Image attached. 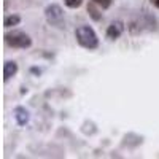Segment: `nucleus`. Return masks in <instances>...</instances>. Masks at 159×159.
<instances>
[{
	"instance_id": "obj_11",
	"label": "nucleus",
	"mask_w": 159,
	"mask_h": 159,
	"mask_svg": "<svg viewBox=\"0 0 159 159\" xmlns=\"http://www.w3.org/2000/svg\"><path fill=\"white\" fill-rule=\"evenodd\" d=\"M94 3H97L100 8H103V10H107V8H110V5H111V2L113 0H92Z\"/></svg>"
},
{
	"instance_id": "obj_1",
	"label": "nucleus",
	"mask_w": 159,
	"mask_h": 159,
	"mask_svg": "<svg viewBox=\"0 0 159 159\" xmlns=\"http://www.w3.org/2000/svg\"><path fill=\"white\" fill-rule=\"evenodd\" d=\"M75 38H76V43L89 51H94L99 48V37L96 34V30L91 27V25H80L75 30Z\"/></svg>"
},
{
	"instance_id": "obj_2",
	"label": "nucleus",
	"mask_w": 159,
	"mask_h": 159,
	"mask_svg": "<svg viewBox=\"0 0 159 159\" xmlns=\"http://www.w3.org/2000/svg\"><path fill=\"white\" fill-rule=\"evenodd\" d=\"M154 22H159L154 16L151 15H142L139 18H134L129 25H127V29L132 35H139V34H143V32H151V30H156L154 27Z\"/></svg>"
},
{
	"instance_id": "obj_4",
	"label": "nucleus",
	"mask_w": 159,
	"mask_h": 159,
	"mask_svg": "<svg viewBox=\"0 0 159 159\" xmlns=\"http://www.w3.org/2000/svg\"><path fill=\"white\" fill-rule=\"evenodd\" d=\"M45 19L51 27H56V29H64L65 27L64 10L57 3H49L45 8Z\"/></svg>"
},
{
	"instance_id": "obj_10",
	"label": "nucleus",
	"mask_w": 159,
	"mask_h": 159,
	"mask_svg": "<svg viewBox=\"0 0 159 159\" xmlns=\"http://www.w3.org/2000/svg\"><path fill=\"white\" fill-rule=\"evenodd\" d=\"M64 3H65V7L75 10V8H80L83 5V0H64Z\"/></svg>"
},
{
	"instance_id": "obj_8",
	"label": "nucleus",
	"mask_w": 159,
	"mask_h": 159,
	"mask_svg": "<svg viewBox=\"0 0 159 159\" xmlns=\"http://www.w3.org/2000/svg\"><path fill=\"white\" fill-rule=\"evenodd\" d=\"M19 22H21V16L19 15H8L3 19V27L5 29H13V27H16Z\"/></svg>"
},
{
	"instance_id": "obj_12",
	"label": "nucleus",
	"mask_w": 159,
	"mask_h": 159,
	"mask_svg": "<svg viewBox=\"0 0 159 159\" xmlns=\"http://www.w3.org/2000/svg\"><path fill=\"white\" fill-rule=\"evenodd\" d=\"M150 2H151V3H153L156 8H159V0H150Z\"/></svg>"
},
{
	"instance_id": "obj_9",
	"label": "nucleus",
	"mask_w": 159,
	"mask_h": 159,
	"mask_svg": "<svg viewBox=\"0 0 159 159\" xmlns=\"http://www.w3.org/2000/svg\"><path fill=\"white\" fill-rule=\"evenodd\" d=\"M97 7H99V5L94 3L92 0L88 3V15H89L92 19H94V21H100V19H102V13L97 10Z\"/></svg>"
},
{
	"instance_id": "obj_7",
	"label": "nucleus",
	"mask_w": 159,
	"mask_h": 159,
	"mask_svg": "<svg viewBox=\"0 0 159 159\" xmlns=\"http://www.w3.org/2000/svg\"><path fill=\"white\" fill-rule=\"evenodd\" d=\"M18 70H19L18 69V64L15 61H7L3 64V81L7 83V81H10L13 76H16Z\"/></svg>"
},
{
	"instance_id": "obj_3",
	"label": "nucleus",
	"mask_w": 159,
	"mask_h": 159,
	"mask_svg": "<svg viewBox=\"0 0 159 159\" xmlns=\"http://www.w3.org/2000/svg\"><path fill=\"white\" fill-rule=\"evenodd\" d=\"M3 42L10 48L16 49H27L32 46V38L22 30H11L3 35Z\"/></svg>"
},
{
	"instance_id": "obj_6",
	"label": "nucleus",
	"mask_w": 159,
	"mask_h": 159,
	"mask_svg": "<svg viewBox=\"0 0 159 159\" xmlns=\"http://www.w3.org/2000/svg\"><path fill=\"white\" fill-rule=\"evenodd\" d=\"M13 116H15L18 126H25L29 123V119H30L29 110L25 107H21V105H19V107H15V110H13Z\"/></svg>"
},
{
	"instance_id": "obj_5",
	"label": "nucleus",
	"mask_w": 159,
	"mask_h": 159,
	"mask_svg": "<svg viewBox=\"0 0 159 159\" xmlns=\"http://www.w3.org/2000/svg\"><path fill=\"white\" fill-rule=\"evenodd\" d=\"M124 29H126V25H124L123 21H113L107 27V38L111 40V42H115V40H118L123 35Z\"/></svg>"
}]
</instances>
